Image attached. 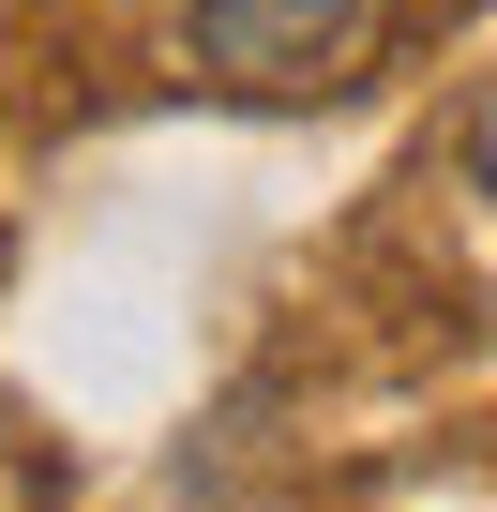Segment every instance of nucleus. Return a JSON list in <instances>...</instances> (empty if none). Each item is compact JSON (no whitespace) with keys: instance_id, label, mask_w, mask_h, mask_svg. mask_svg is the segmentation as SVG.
Returning a JSON list of instances; mask_svg holds the SVG:
<instances>
[{"instance_id":"1","label":"nucleus","mask_w":497,"mask_h":512,"mask_svg":"<svg viewBox=\"0 0 497 512\" xmlns=\"http://www.w3.org/2000/svg\"><path fill=\"white\" fill-rule=\"evenodd\" d=\"M392 31V0H196V76L226 91H347Z\"/></svg>"},{"instance_id":"2","label":"nucleus","mask_w":497,"mask_h":512,"mask_svg":"<svg viewBox=\"0 0 497 512\" xmlns=\"http://www.w3.org/2000/svg\"><path fill=\"white\" fill-rule=\"evenodd\" d=\"M467 181H482V196H497V91H482V106H467Z\"/></svg>"}]
</instances>
